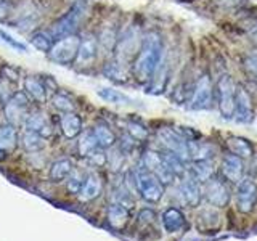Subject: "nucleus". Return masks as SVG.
Wrapping results in <instances>:
<instances>
[{
	"label": "nucleus",
	"instance_id": "nucleus-1",
	"mask_svg": "<svg viewBox=\"0 0 257 241\" xmlns=\"http://www.w3.org/2000/svg\"><path fill=\"white\" fill-rule=\"evenodd\" d=\"M164 56V44L163 39L156 32H150L145 36L139 56L134 61V76L140 84H150L151 79L155 77L156 71L163 64Z\"/></svg>",
	"mask_w": 257,
	"mask_h": 241
},
{
	"label": "nucleus",
	"instance_id": "nucleus-2",
	"mask_svg": "<svg viewBox=\"0 0 257 241\" xmlns=\"http://www.w3.org/2000/svg\"><path fill=\"white\" fill-rule=\"evenodd\" d=\"M134 183L137 190H139L140 196L147 203H159L164 196V183L153 172L147 171L143 166L137 167L134 171Z\"/></svg>",
	"mask_w": 257,
	"mask_h": 241
},
{
	"label": "nucleus",
	"instance_id": "nucleus-3",
	"mask_svg": "<svg viewBox=\"0 0 257 241\" xmlns=\"http://www.w3.org/2000/svg\"><path fill=\"white\" fill-rule=\"evenodd\" d=\"M87 10H88V5L85 0H77L63 18L53 23V26L50 28V32H48V34L53 37V40H58L61 37L74 34V31L79 28V24L82 23L84 16L87 15Z\"/></svg>",
	"mask_w": 257,
	"mask_h": 241
},
{
	"label": "nucleus",
	"instance_id": "nucleus-4",
	"mask_svg": "<svg viewBox=\"0 0 257 241\" xmlns=\"http://www.w3.org/2000/svg\"><path fill=\"white\" fill-rule=\"evenodd\" d=\"M235 93L236 84L230 74H222L215 84V96L219 111L223 119H231L235 112Z\"/></svg>",
	"mask_w": 257,
	"mask_h": 241
},
{
	"label": "nucleus",
	"instance_id": "nucleus-5",
	"mask_svg": "<svg viewBox=\"0 0 257 241\" xmlns=\"http://www.w3.org/2000/svg\"><path fill=\"white\" fill-rule=\"evenodd\" d=\"M79 45H80V39L76 34H71L53 42L47 55L52 61L58 64H71L72 61H76Z\"/></svg>",
	"mask_w": 257,
	"mask_h": 241
},
{
	"label": "nucleus",
	"instance_id": "nucleus-6",
	"mask_svg": "<svg viewBox=\"0 0 257 241\" xmlns=\"http://www.w3.org/2000/svg\"><path fill=\"white\" fill-rule=\"evenodd\" d=\"M159 142L164 145L166 151H171L177 155L180 159L188 161L191 159L190 156V142L185 139L180 131H174L171 127H163L158 132Z\"/></svg>",
	"mask_w": 257,
	"mask_h": 241
},
{
	"label": "nucleus",
	"instance_id": "nucleus-7",
	"mask_svg": "<svg viewBox=\"0 0 257 241\" xmlns=\"http://www.w3.org/2000/svg\"><path fill=\"white\" fill-rule=\"evenodd\" d=\"M28 108H29V100L28 95L24 92H15L10 98L4 103V111L8 124L12 126H21L24 124V119L28 117Z\"/></svg>",
	"mask_w": 257,
	"mask_h": 241
},
{
	"label": "nucleus",
	"instance_id": "nucleus-8",
	"mask_svg": "<svg viewBox=\"0 0 257 241\" xmlns=\"http://www.w3.org/2000/svg\"><path fill=\"white\" fill-rule=\"evenodd\" d=\"M257 204V183L251 179H241L236 183L235 206L241 214H249Z\"/></svg>",
	"mask_w": 257,
	"mask_h": 241
},
{
	"label": "nucleus",
	"instance_id": "nucleus-9",
	"mask_svg": "<svg viewBox=\"0 0 257 241\" xmlns=\"http://www.w3.org/2000/svg\"><path fill=\"white\" fill-rule=\"evenodd\" d=\"M214 103V85L212 80L209 77V74H203L195 85V90H193L191 100L188 108L201 111V109H209Z\"/></svg>",
	"mask_w": 257,
	"mask_h": 241
},
{
	"label": "nucleus",
	"instance_id": "nucleus-10",
	"mask_svg": "<svg viewBox=\"0 0 257 241\" xmlns=\"http://www.w3.org/2000/svg\"><path fill=\"white\" fill-rule=\"evenodd\" d=\"M204 198L211 203L212 206L223 207L228 204L230 201V190L228 185L222 177L212 175L211 179L204 182Z\"/></svg>",
	"mask_w": 257,
	"mask_h": 241
},
{
	"label": "nucleus",
	"instance_id": "nucleus-11",
	"mask_svg": "<svg viewBox=\"0 0 257 241\" xmlns=\"http://www.w3.org/2000/svg\"><path fill=\"white\" fill-rule=\"evenodd\" d=\"M179 193V201L187 207H196L201 203V198H203V193H201L199 182L193 177L191 174H185L182 177V182L177 188Z\"/></svg>",
	"mask_w": 257,
	"mask_h": 241
},
{
	"label": "nucleus",
	"instance_id": "nucleus-12",
	"mask_svg": "<svg viewBox=\"0 0 257 241\" xmlns=\"http://www.w3.org/2000/svg\"><path fill=\"white\" fill-rule=\"evenodd\" d=\"M142 166L147 169V171L153 172L158 179L166 183H171L175 175L169 171V167L164 163V158H163V153H158V151H147L142 158Z\"/></svg>",
	"mask_w": 257,
	"mask_h": 241
},
{
	"label": "nucleus",
	"instance_id": "nucleus-13",
	"mask_svg": "<svg viewBox=\"0 0 257 241\" xmlns=\"http://www.w3.org/2000/svg\"><path fill=\"white\" fill-rule=\"evenodd\" d=\"M239 124H251L254 120V108H252V100L251 95L243 85H236V93H235V112H233Z\"/></svg>",
	"mask_w": 257,
	"mask_h": 241
},
{
	"label": "nucleus",
	"instance_id": "nucleus-14",
	"mask_svg": "<svg viewBox=\"0 0 257 241\" xmlns=\"http://www.w3.org/2000/svg\"><path fill=\"white\" fill-rule=\"evenodd\" d=\"M243 159L231 155V153H227L222 158L220 163V174L222 179L228 183H238L241 179H243Z\"/></svg>",
	"mask_w": 257,
	"mask_h": 241
},
{
	"label": "nucleus",
	"instance_id": "nucleus-15",
	"mask_svg": "<svg viewBox=\"0 0 257 241\" xmlns=\"http://www.w3.org/2000/svg\"><path fill=\"white\" fill-rule=\"evenodd\" d=\"M98 40L93 36H87L85 39H80V45L76 56V64L79 66H90V64L96 60L98 55Z\"/></svg>",
	"mask_w": 257,
	"mask_h": 241
},
{
	"label": "nucleus",
	"instance_id": "nucleus-16",
	"mask_svg": "<svg viewBox=\"0 0 257 241\" xmlns=\"http://www.w3.org/2000/svg\"><path fill=\"white\" fill-rule=\"evenodd\" d=\"M101 190H103L101 177L96 174V172H88L85 175V180H84L82 188H80V191L77 193V195H79L80 201L87 203V201H92L95 198H98Z\"/></svg>",
	"mask_w": 257,
	"mask_h": 241
},
{
	"label": "nucleus",
	"instance_id": "nucleus-17",
	"mask_svg": "<svg viewBox=\"0 0 257 241\" xmlns=\"http://www.w3.org/2000/svg\"><path fill=\"white\" fill-rule=\"evenodd\" d=\"M23 126H24L26 131L36 132L40 137H44V139H47V137L52 135V126H50L48 119L42 114V112H31V114H28V117L24 119Z\"/></svg>",
	"mask_w": 257,
	"mask_h": 241
},
{
	"label": "nucleus",
	"instance_id": "nucleus-18",
	"mask_svg": "<svg viewBox=\"0 0 257 241\" xmlns=\"http://www.w3.org/2000/svg\"><path fill=\"white\" fill-rule=\"evenodd\" d=\"M128 219H131V209L125 207L124 204L120 203H111L109 207H108V222L112 228L116 230H120L124 228Z\"/></svg>",
	"mask_w": 257,
	"mask_h": 241
},
{
	"label": "nucleus",
	"instance_id": "nucleus-19",
	"mask_svg": "<svg viewBox=\"0 0 257 241\" xmlns=\"http://www.w3.org/2000/svg\"><path fill=\"white\" fill-rule=\"evenodd\" d=\"M227 148H228V153H231V155H235L241 159H249L254 155L252 143L247 139H244V137H238V135L230 137L227 140Z\"/></svg>",
	"mask_w": 257,
	"mask_h": 241
},
{
	"label": "nucleus",
	"instance_id": "nucleus-20",
	"mask_svg": "<svg viewBox=\"0 0 257 241\" xmlns=\"http://www.w3.org/2000/svg\"><path fill=\"white\" fill-rule=\"evenodd\" d=\"M24 90H26L24 93L29 95L32 100H36L39 103H44L48 98L47 87L37 76H29L24 79Z\"/></svg>",
	"mask_w": 257,
	"mask_h": 241
},
{
	"label": "nucleus",
	"instance_id": "nucleus-21",
	"mask_svg": "<svg viewBox=\"0 0 257 241\" xmlns=\"http://www.w3.org/2000/svg\"><path fill=\"white\" fill-rule=\"evenodd\" d=\"M185 223H187V220H185V215H183V212L180 211V209L169 207L164 211L163 225H164V230L167 233H175V231L182 230L185 227Z\"/></svg>",
	"mask_w": 257,
	"mask_h": 241
},
{
	"label": "nucleus",
	"instance_id": "nucleus-22",
	"mask_svg": "<svg viewBox=\"0 0 257 241\" xmlns=\"http://www.w3.org/2000/svg\"><path fill=\"white\" fill-rule=\"evenodd\" d=\"M61 131L66 139H76L82 132V119H80L74 111L64 112L61 116Z\"/></svg>",
	"mask_w": 257,
	"mask_h": 241
},
{
	"label": "nucleus",
	"instance_id": "nucleus-23",
	"mask_svg": "<svg viewBox=\"0 0 257 241\" xmlns=\"http://www.w3.org/2000/svg\"><path fill=\"white\" fill-rule=\"evenodd\" d=\"M195 179L201 183V182H206L207 179H211L214 175V164L212 161L209 158H198V159H193V164H191V172H190Z\"/></svg>",
	"mask_w": 257,
	"mask_h": 241
},
{
	"label": "nucleus",
	"instance_id": "nucleus-24",
	"mask_svg": "<svg viewBox=\"0 0 257 241\" xmlns=\"http://www.w3.org/2000/svg\"><path fill=\"white\" fill-rule=\"evenodd\" d=\"M72 169H74V164H72L71 159H58L52 164L48 175H50L52 182H64L69 177Z\"/></svg>",
	"mask_w": 257,
	"mask_h": 241
},
{
	"label": "nucleus",
	"instance_id": "nucleus-25",
	"mask_svg": "<svg viewBox=\"0 0 257 241\" xmlns=\"http://www.w3.org/2000/svg\"><path fill=\"white\" fill-rule=\"evenodd\" d=\"M92 134H93L95 140L98 142V145H100L103 150L111 148L112 145L116 143V135H114V132H112L111 129L108 126H104V124H96L92 129Z\"/></svg>",
	"mask_w": 257,
	"mask_h": 241
},
{
	"label": "nucleus",
	"instance_id": "nucleus-26",
	"mask_svg": "<svg viewBox=\"0 0 257 241\" xmlns=\"http://www.w3.org/2000/svg\"><path fill=\"white\" fill-rule=\"evenodd\" d=\"M16 143H18V134L12 124L0 126V150L2 151H13Z\"/></svg>",
	"mask_w": 257,
	"mask_h": 241
},
{
	"label": "nucleus",
	"instance_id": "nucleus-27",
	"mask_svg": "<svg viewBox=\"0 0 257 241\" xmlns=\"http://www.w3.org/2000/svg\"><path fill=\"white\" fill-rule=\"evenodd\" d=\"M77 148H79V153H80V156H84V158H90L93 153L98 151L101 147L98 145V142L95 140V137L90 132H85L82 137L79 139V143H77Z\"/></svg>",
	"mask_w": 257,
	"mask_h": 241
},
{
	"label": "nucleus",
	"instance_id": "nucleus-28",
	"mask_svg": "<svg viewBox=\"0 0 257 241\" xmlns=\"http://www.w3.org/2000/svg\"><path fill=\"white\" fill-rule=\"evenodd\" d=\"M21 143H23L24 150L29 151V153H37L40 150H44L45 145H47L44 137H40L36 132H29V131H24Z\"/></svg>",
	"mask_w": 257,
	"mask_h": 241
},
{
	"label": "nucleus",
	"instance_id": "nucleus-29",
	"mask_svg": "<svg viewBox=\"0 0 257 241\" xmlns=\"http://www.w3.org/2000/svg\"><path fill=\"white\" fill-rule=\"evenodd\" d=\"M100 98H103L104 101L108 103H112V104H131L132 103V98L131 96H127L124 93H120L119 90H114V88H100V90H96Z\"/></svg>",
	"mask_w": 257,
	"mask_h": 241
},
{
	"label": "nucleus",
	"instance_id": "nucleus-30",
	"mask_svg": "<svg viewBox=\"0 0 257 241\" xmlns=\"http://www.w3.org/2000/svg\"><path fill=\"white\" fill-rule=\"evenodd\" d=\"M53 42H55L53 37L48 34V32H44V31H37L31 37V44L34 45V48H37L39 52H44V53H48Z\"/></svg>",
	"mask_w": 257,
	"mask_h": 241
},
{
	"label": "nucleus",
	"instance_id": "nucleus-31",
	"mask_svg": "<svg viewBox=\"0 0 257 241\" xmlns=\"http://www.w3.org/2000/svg\"><path fill=\"white\" fill-rule=\"evenodd\" d=\"M104 74L112 80H119V82H122V80H125L124 63L120 60H117V61H112V63L106 64V68H104Z\"/></svg>",
	"mask_w": 257,
	"mask_h": 241
},
{
	"label": "nucleus",
	"instance_id": "nucleus-32",
	"mask_svg": "<svg viewBox=\"0 0 257 241\" xmlns=\"http://www.w3.org/2000/svg\"><path fill=\"white\" fill-rule=\"evenodd\" d=\"M52 101H53V106L61 112H72L74 111V101L64 93H60V92L55 93Z\"/></svg>",
	"mask_w": 257,
	"mask_h": 241
},
{
	"label": "nucleus",
	"instance_id": "nucleus-33",
	"mask_svg": "<svg viewBox=\"0 0 257 241\" xmlns=\"http://www.w3.org/2000/svg\"><path fill=\"white\" fill-rule=\"evenodd\" d=\"M66 180H68V190L71 193H79L80 188H82V185H84L85 175L80 171H77V169H72Z\"/></svg>",
	"mask_w": 257,
	"mask_h": 241
},
{
	"label": "nucleus",
	"instance_id": "nucleus-34",
	"mask_svg": "<svg viewBox=\"0 0 257 241\" xmlns=\"http://www.w3.org/2000/svg\"><path fill=\"white\" fill-rule=\"evenodd\" d=\"M0 39H2L7 45H10L12 48H15V50H18V52H21V53H28V45H26V44H23L21 40L15 39L12 34H8L7 31H2V29H0Z\"/></svg>",
	"mask_w": 257,
	"mask_h": 241
},
{
	"label": "nucleus",
	"instance_id": "nucleus-35",
	"mask_svg": "<svg viewBox=\"0 0 257 241\" xmlns=\"http://www.w3.org/2000/svg\"><path fill=\"white\" fill-rule=\"evenodd\" d=\"M127 131L131 134V137L134 140H145L148 137V131L145 129L140 123H128L127 124Z\"/></svg>",
	"mask_w": 257,
	"mask_h": 241
},
{
	"label": "nucleus",
	"instance_id": "nucleus-36",
	"mask_svg": "<svg viewBox=\"0 0 257 241\" xmlns=\"http://www.w3.org/2000/svg\"><path fill=\"white\" fill-rule=\"evenodd\" d=\"M244 69L247 71V74L251 76L257 82V58L252 55H249L244 58Z\"/></svg>",
	"mask_w": 257,
	"mask_h": 241
},
{
	"label": "nucleus",
	"instance_id": "nucleus-37",
	"mask_svg": "<svg viewBox=\"0 0 257 241\" xmlns=\"http://www.w3.org/2000/svg\"><path fill=\"white\" fill-rule=\"evenodd\" d=\"M13 93L10 92V85L5 79H0V103H5L8 98H10Z\"/></svg>",
	"mask_w": 257,
	"mask_h": 241
},
{
	"label": "nucleus",
	"instance_id": "nucleus-38",
	"mask_svg": "<svg viewBox=\"0 0 257 241\" xmlns=\"http://www.w3.org/2000/svg\"><path fill=\"white\" fill-rule=\"evenodd\" d=\"M2 77H4L5 80H12V82H16L20 76H18V71L13 69L12 66H5V68L2 69Z\"/></svg>",
	"mask_w": 257,
	"mask_h": 241
},
{
	"label": "nucleus",
	"instance_id": "nucleus-39",
	"mask_svg": "<svg viewBox=\"0 0 257 241\" xmlns=\"http://www.w3.org/2000/svg\"><path fill=\"white\" fill-rule=\"evenodd\" d=\"M8 15H10V5L5 0H0V21L7 20Z\"/></svg>",
	"mask_w": 257,
	"mask_h": 241
},
{
	"label": "nucleus",
	"instance_id": "nucleus-40",
	"mask_svg": "<svg viewBox=\"0 0 257 241\" xmlns=\"http://www.w3.org/2000/svg\"><path fill=\"white\" fill-rule=\"evenodd\" d=\"M244 0H217V4H220L223 7H228V8H235L238 5L243 4Z\"/></svg>",
	"mask_w": 257,
	"mask_h": 241
},
{
	"label": "nucleus",
	"instance_id": "nucleus-41",
	"mask_svg": "<svg viewBox=\"0 0 257 241\" xmlns=\"http://www.w3.org/2000/svg\"><path fill=\"white\" fill-rule=\"evenodd\" d=\"M249 36H251L252 37V40H254V42H257V24H255V26L251 29V31H249Z\"/></svg>",
	"mask_w": 257,
	"mask_h": 241
},
{
	"label": "nucleus",
	"instance_id": "nucleus-42",
	"mask_svg": "<svg viewBox=\"0 0 257 241\" xmlns=\"http://www.w3.org/2000/svg\"><path fill=\"white\" fill-rule=\"evenodd\" d=\"M252 56H255V58H257V50H255V52L252 53Z\"/></svg>",
	"mask_w": 257,
	"mask_h": 241
}]
</instances>
